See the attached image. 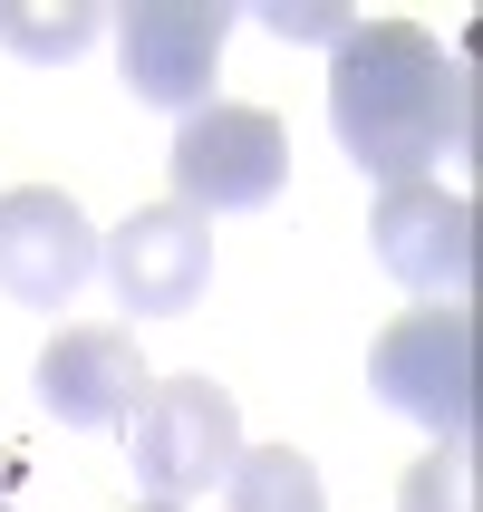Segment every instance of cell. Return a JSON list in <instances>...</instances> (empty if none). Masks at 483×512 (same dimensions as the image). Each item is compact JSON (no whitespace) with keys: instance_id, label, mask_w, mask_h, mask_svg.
Segmentation results:
<instances>
[{"instance_id":"cell-1","label":"cell","mask_w":483,"mask_h":512,"mask_svg":"<svg viewBox=\"0 0 483 512\" xmlns=\"http://www.w3.org/2000/svg\"><path fill=\"white\" fill-rule=\"evenodd\" d=\"M329 126H339V155L377 194L435 184V165L474 126L464 116V68L416 20H358L329 58Z\"/></svg>"},{"instance_id":"cell-2","label":"cell","mask_w":483,"mask_h":512,"mask_svg":"<svg viewBox=\"0 0 483 512\" xmlns=\"http://www.w3.org/2000/svg\"><path fill=\"white\" fill-rule=\"evenodd\" d=\"M232 455H242V406L213 377H155L136 397V416H126V464L174 512L194 503V493H223Z\"/></svg>"},{"instance_id":"cell-3","label":"cell","mask_w":483,"mask_h":512,"mask_svg":"<svg viewBox=\"0 0 483 512\" xmlns=\"http://www.w3.org/2000/svg\"><path fill=\"white\" fill-rule=\"evenodd\" d=\"M165 165H174V203H184L194 223H213V213H261V203L290 184V126L271 107L213 97V107H194L174 126Z\"/></svg>"},{"instance_id":"cell-4","label":"cell","mask_w":483,"mask_h":512,"mask_svg":"<svg viewBox=\"0 0 483 512\" xmlns=\"http://www.w3.org/2000/svg\"><path fill=\"white\" fill-rule=\"evenodd\" d=\"M368 387L397 406V416H416L435 445H464V435H474V319H464L455 300L387 319L377 348H368Z\"/></svg>"},{"instance_id":"cell-5","label":"cell","mask_w":483,"mask_h":512,"mask_svg":"<svg viewBox=\"0 0 483 512\" xmlns=\"http://www.w3.org/2000/svg\"><path fill=\"white\" fill-rule=\"evenodd\" d=\"M223 39H232V0H126L116 10V68H126V87L145 107H174V116L213 107Z\"/></svg>"},{"instance_id":"cell-6","label":"cell","mask_w":483,"mask_h":512,"mask_svg":"<svg viewBox=\"0 0 483 512\" xmlns=\"http://www.w3.org/2000/svg\"><path fill=\"white\" fill-rule=\"evenodd\" d=\"M97 252H107V281L136 319H184L213 281V223H194L184 203H136Z\"/></svg>"},{"instance_id":"cell-7","label":"cell","mask_w":483,"mask_h":512,"mask_svg":"<svg viewBox=\"0 0 483 512\" xmlns=\"http://www.w3.org/2000/svg\"><path fill=\"white\" fill-rule=\"evenodd\" d=\"M87 271H97V232H87V213L58 184L0 194V290L20 310H68Z\"/></svg>"},{"instance_id":"cell-8","label":"cell","mask_w":483,"mask_h":512,"mask_svg":"<svg viewBox=\"0 0 483 512\" xmlns=\"http://www.w3.org/2000/svg\"><path fill=\"white\" fill-rule=\"evenodd\" d=\"M368 232H377V261L416 300H464V281H474V203L455 184H397V194H377Z\"/></svg>"},{"instance_id":"cell-9","label":"cell","mask_w":483,"mask_h":512,"mask_svg":"<svg viewBox=\"0 0 483 512\" xmlns=\"http://www.w3.org/2000/svg\"><path fill=\"white\" fill-rule=\"evenodd\" d=\"M155 387L136 358V339L126 329H107V319H78V329H58L49 348H39V406H49L58 426H126L136 416V397Z\"/></svg>"},{"instance_id":"cell-10","label":"cell","mask_w":483,"mask_h":512,"mask_svg":"<svg viewBox=\"0 0 483 512\" xmlns=\"http://www.w3.org/2000/svg\"><path fill=\"white\" fill-rule=\"evenodd\" d=\"M223 512H329V493L300 445H242L223 474Z\"/></svg>"},{"instance_id":"cell-11","label":"cell","mask_w":483,"mask_h":512,"mask_svg":"<svg viewBox=\"0 0 483 512\" xmlns=\"http://www.w3.org/2000/svg\"><path fill=\"white\" fill-rule=\"evenodd\" d=\"M97 29H107V10H97V0H0V49L29 58V68L78 58Z\"/></svg>"},{"instance_id":"cell-12","label":"cell","mask_w":483,"mask_h":512,"mask_svg":"<svg viewBox=\"0 0 483 512\" xmlns=\"http://www.w3.org/2000/svg\"><path fill=\"white\" fill-rule=\"evenodd\" d=\"M397 512H474V455H464V445L416 455L406 484H397Z\"/></svg>"},{"instance_id":"cell-13","label":"cell","mask_w":483,"mask_h":512,"mask_svg":"<svg viewBox=\"0 0 483 512\" xmlns=\"http://www.w3.org/2000/svg\"><path fill=\"white\" fill-rule=\"evenodd\" d=\"M261 29H281V39H329V49H339L358 20L329 10V0H261Z\"/></svg>"},{"instance_id":"cell-14","label":"cell","mask_w":483,"mask_h":512,"mask_svg":"<svg viewBox=\"0 0 483 512\" xmlns=\"http://www.w3.org/2000/svg\"><path fill=\"white\" fill-rule=\"evenodd\" d=\"M136 512H174V503H136Z\"/></svg>"},{"instance_id":"cell-15","label":"cell","mask_w":483,"mask_h":512,"mask_svg":"<svg viewBox=\"0 0 483 512\" xmlns=\"http://www.w3.org/2000/svg\"><path fill=\"white\" fill-rule=\"evenodd\" d=\"M0 512H10V503H0Z\"/></svg>"}]
</instances>
